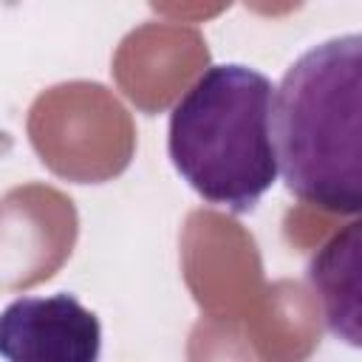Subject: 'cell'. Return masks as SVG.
<instances>
[{"instance_id": "1", "label": "cell", "mask_w": 362, "mask_h": 362, "mask_svg": "<svg viewBox=\"0 0 362 362\" xmlns=\"http://www.w3.org/2000/svg\"><path fill=\"white\" fill-rule=\"evenodd\" d=\"M272 136L286 189L334 215H362V31L303 51L274 90Z\"/></svg>"}, {"instance_id": "2", "label": "cell", "mask_w": 362, "mask_h": 362, "mask_svg": "<svg viewBox=\"0 0 362 362\" xmlns=\"http://www.w3.org/2000/svg\"><path fill=\"white\" fill-rule=\"evenodd\" d=\"M274 90L266 74L240 62H218L173 105L170 161L206 204L243 215L277 181Z\"/></svg>"}, {"instance_id": "3", "label": "cell", "mask_w": 362, "mask_h": 362, "mask_svg": "<svg viewBox=\"0 0 362 362\" xmlns=\"http://www.w3.org/2000/svg\"><path fill=\"white\" fill-rule=\"evenodd\" d=\"M6 362H99L102 325L74 294L17 297L0 317Z\"/></svg>"}, {"instance_id": "4", "label": "cell", "mask_w": 362, "mask_h": 362, "mask_svg": "<svg viewBox=\"0 0 362 362\" xmlns=\"http://www.w3.org/2000/svg\"><path fill=\"white\" fill-rule=\"evenodd\" d=\"M325 328L362 351V218L331 232L305 266Z\"/></svg>"}]
</instances>
